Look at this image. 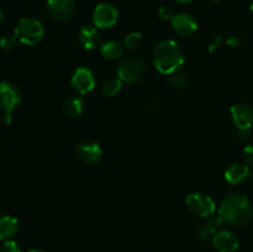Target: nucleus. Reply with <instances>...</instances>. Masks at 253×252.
<instances>
[{"mask_svg":"<svg viewBox=\"0 0 253 252\" xmlns=\"http://www.w3.org/2000/svg\"><path fill=\"white\" fill-rule=\"evenodd\" d=\"M22 94L16 84L12 82L0 83V106L5 115H11L12 111L21 104Z\"/></svg>","mask_w":253,"mask_h":252,"instance_id":"nucleus-5","label":"nucleus"},{"mask_svg":"<svg viewBox=\"0 0 253 252\" xmlns=\"http://www.w3.org/2000/svg\"><path fill=\"white\" fill-rule=\"evenodd\" d=\"M222 224H224V221L220 219L219 215L214 217L210 216L209 219L205 222H203L202 226L199 227L198 235H199L200 240H203V241H209V240H211L212 237H214V235L216 234V232H219V229L222 226Z\"/></svg>","mask_w":253,"mask_h":252,"instance_id":"nucleus-16","label":"nucleus"},{"mask_svg":"<svg viewBox=\"0 0 253 252\" xmlns=\"http://www.w3.org/2000/svg\"><path fill=\"white\" fill-rule=\"evenodd\" d=\"M84 109H85V103L79 96L67 99L63 104V113L68 118H78L84 113Z\"/></svg>","mask_w":253,"mask_h":252,"instance_id":"nucleus-19","label":"nucleus"},{"mask_svg":"<svg viewBox=\"0 0 253 252\" xmlns=\"http://www.w3.org/2000/svg\"><path fill=\"white\" fill-rule=\"evenodd\" d=\"M27 252H44V251H42V250H39V249H31Z\"/></svg>","mask_w":253,"mask_h":252,"instance_id":"nucleus-30","label":"nucleus"},{"mask_svg":"<svg viewBox=\"0 0 253 252\" xmlns=\"http://www.w3.org/2000/svg\"><path fill=\"white\" fill-rule=\"evenodd\" d=\"M158 15H160L161 19H163V20H168V19L172 20V17L174 16L172 12V10L167 6L160 7V10H158Z\"/></svg>","mask_w":253,"mask_h":252,"instance_id":"nucleus-26","label":"nucleus"},{"mask_svg":"<svg viewBox=\"0 0 253 252\" xmlns=\"http://www.w3.org/2000/svg\"><path fill=\"white\" fill-rule=\"evenodd\" d=\"M252 203L246 195L232 193L221 200L217 215L224 222L234 226H242L252 217Z\"/></svg>","mask_w":253,"mask_h":252,"instance_id":"nucleus-1","label":"nucleus"},{"mask_svg":"<svg viewBox=\"0 0 253 252\" xmlns=\"http://www.w3.org/2000/svg\"><path fill=\"white\" fill-rule=\"evenodd\" d=\"M185 205L190 212L202 217H210L216 210V204L204 193H192L185 199Z\"/></svg>","mask_w":253,"mask_h":252,"instance_id":"nucleus-4","label":"nucleus"},{"mask_svg":"<svg viewBox=\"0 0 253 252\" xmlns=\"http://www.w3.org/2000/svg\"><path fill=\"white\" fill-rule=\"evenodd\" d=\"M215 1H217V0H215Z\"/></svg>","mask_w":253,"mask_h":252,"instance_id":"nucleus-33","label":"nucleus"},{"mask_svg":"<svg viewBox=\"0 0 253 252\" xmlns=\"http://www.w3.org/2000/svg\"><path fill=\"white\" fill-rule=\"evenodd\" d=\"M124 52H125V46L116 41L105 42L100 48L101 56L106 59H110V61L120 59L124 56Z\"/></svg>","mask_w":253,"mask_h":252,"instance_id":"nucleus-18","label":"nucleus"},{"mask_svg":"<svg viewBox=\"0 0 253 252\" xmlns=\"http://www.w3.org/2000/svg\"><path fill=\"white\" fill-rule=\"evenodd\" d=\"M118 9L113 4H110V2L99 4L94 9L93 22L95 25V27H99V29H109V27H113L118 22Z\"/></svg>","mask_w":253,"mask_h":252,"instance_id":"nucleus-8","label":"nucleus"},{"mask_svg":"<svg viewBox=\"0 0 253 252\" xmlns=\"http://www.w3.org/2000/svg\"><path fill=\"white\" fill-rule=\"evenodd\" d=\"M227 44H229V46H232V47H236L237 40H236V39H230V40H227Z\"/></svg>","mask_w":253,"mask_h":252,"instance_id":"nucleus-28","label":"nucleus"},{"mask_svg":"<svg viewBox=\"0 0 253 252\" xmlns=\"http://www.w3.org/2000/svg\"><path fill=\"white\" fill-rule=\"evenodd\" d=\"M72 85L82 95L90 93L95 86V78H94L93 72L85 67L76 69L72 76Z\"/></svg>","mask_w":253,"mask_h":252,"instance_id":"nucleus-9","label":"nucleus"},{"mask_svg":"<svg viewBox=\"0 0 253 252\" xmlns=\"http://www.w3.org/2000/svg\"><path fill=\"white\" fill-rule=\"evenodd\" d=\"M175 1H178L179 4H189V2H192L193 0H175Z\"/></svg>","mask_w":253,"mask_h":252,"instance_id":"nucleus-29","label":"nucleus"},{"mask_svg":"<svg viewBox=\"0 0 253 252\" xmlns=\"http://www.w3.org/2000/svg\"><path fill=\"white\" fill-rule=\"evenodd\" d=\"M230 113L240 135L245 137L253 126V109L245 103H236L231 106Z\"/></svg>","mask_w":253,"mask_h":252,"instance_id":"nucleus-7","label":"nucleus"},{"mask_svg":"<svg viewBox=\"0 0 253 252\" xmlns=\"http://www.w3.org/2000/svg\"><path fill=\"white\" fill-rule=\"evenodd\" d=\"M145 64L136 58H126L120 62L118 67V77L123 83L133 84L141 81L145 74Z\"/></svg>","mask_w":253,"mask_h":252,"instance_id":"nucleus-6","label":"nucleus"},{"mask_svg":"<svg viewBox=\"0 0 253 252\" xmlns=\"http://www.w3.org/2000/svg\"><path fill=\"white\" fill-rule=\"evenodd\" d=\"M211 241L217 252H235L240 246L239 237L234 232L227 230L216 232Z\"/></svg>","mask_w":253,"mask_h":252,"instance_id":"nucleus-11","label":"nucleus"},{"mask_svg":"<svg viewBox=\"0 0 253 252\" xmlns=\"http://www.w3.org/2000/svg\"><path fill=\"white\" fill-rule=\"evenodd\" d=\"M47 10L49 15L56 20H68L76 10L74 0H48Z\"/></svg>","mask_w":253,"mask_h":252,"instance_id":"nucleus-10","label":"nucleus"},{"mask_svg":"<svg viewBox=\"0 0 253 252\" xmlns=\"http://www.w3.org/2000/svg\"><path fill=\"white\" fill-rule=\"evenodd\" d=\"M2 19H4V16H2V12H1V10H0V24L2 22Z\"/></svg>","mask_w":253,"mask_h":252,"instance_id":"nucleus-31","label":"nucleus"},{"mask_svg":"<svg viewBox=\"0 0 253 252\" xmlns=\"http://www.w3.org/2000/svg\"><path fill=\"white\" fill-rule=\"evenodd\" d=\"M123 89V81L119 78H109L101 85V91L105 96H115Z\"/></svg>","mask_w":253,"mask_h":252,"instance_id":"nucleus-20","label":"nucleus"},{"mask_svg":"<svg viewBox=\"0 0 253 252\" xmlns=\"http://www.w3.org/2000/svg\"><path fill=\"white\" fill-rule=\"evenodd\" d=\"M141 43H142V35L140 32H131L126 36L125 41H124V46L128 49L138 48Z\"/></svg>","mask_w":253,"mask_h":252,"instance_id":"nucleus-21","label":"nucleus"},{"mask_svg":"<svg viewBox=\"0 0 253 252\" xmlns=\"http://www.w3.org/2000/svg\"><path fill=\"white\" fill-rule=\"evenodd\" d=\"M172 27L179 36H190L198 30V22L194 17L187 12L177 14L172 17Z\"/></svg>","mask_w":253,"mask_h":252,"instance_id":"nucleus-12","label":"nucleus"},{"mask_svg":"<svg viewBox=\"0 0 253 252\" xmlns=\"http://www.w3.org/2000/svg\"><path fill=\"white\" fill-rule=\"evenodd\" d=\"M242 156H244L246 165L253 167V146H246L244 151H242Z\"/></svg>","mask_w":253,"mask_h":252,"instance_id":"nucleus-25","label":"nucleus"},{"mask_svg":"<svg viewBox=\"0 0 253 252\" xmlns=\"http://www.w3.org/2000/svg\"><path fill=\"white\" fill-rule=\"evenodd\" d=\"M78 41L85 49H94L100 42V35L95 27L84 26L79 31Z\"/></svg>","mask_w":253,"mask_h":252,"instance_id":"nucleus-14","label":"nucleus"},{"mask_svg":"<svg viewBox=\"0 0 253 252\" xmlns=\"http://www.w3.org/2000/svg\"><path fill=\"white\" fill-rule=\"evenodd\" d=\"M221 42H222V40H221V37L220 36H216V39H215V41L212 42L211 44H210V48H209V52H212L214 51L215 48H217V47L220 46V44H221Z\"/></svg>","mask_w":253,"mask_h":252,"instance_id":"nucleus-27","label":"nucleus"},{"mask_svg":"<svg viewBox=\"0 0 253 252\" xmlns=\"http://www.w3.org/2000/svg\"><path fill=\"white\" fill-rule=\"evenodd\" d=\"M77 153L82 161L90 165L99 162L103 157V150L100 145L94 141H83L79 143L77 147Z\"/></svg>","mask_w":253,"mask_h":252,"instance_id":"nucleus-13","label":"nucleus"},{"mask_svg":"<svg viewBox=\"0 0 253 252\" xmlns=\"http://www.w3.org/2000/svg\"><path fill=\"white\" fill-rule=\"evenodd\" d=\"M15 34L20 42L27 44V46H35L42 41L44 36V27L41 21L34 17H22L19 20Z\"/></svg>","mask_w":253,"mask_h":252,"instance_id":"nucleus-3","label":"nucleus"},{"mask_svg":"<svg viewBox=\"0 0 253 252\" xmlns=\"http://www.w3.org/2000/svg\"><path fill=\"white\" fill-rule=\"evenodd\" d=\"M1 252H21L19 244L14 240H6L1 246Z\"/></svg>","mask_w":253,"mask_h":252,"instance_id":"nucleus-24","label":"nucleus"},{"mask_svg":"<svg viewBox=\"0 0 253 252\" xmlns=\"http://www.w3.org/2000/svg\"><path fill=\"white\" fill-rule=\"evenodd\" d=\"M19 231V221L10 215L0 216V240H11Z\"/></svg>","mask_w":253,"mask_h":252,"instance_id":"nucleus-17","label":"nucleus"},{"mask_svg":"<svg viewBox=\"0 0 253 252\" xmlns=\"http://www.w3.org/2000/svg\"><path fill=\"white\" fill-rule=\"evenodd\" d=\"M153 63L160 73L174 74L184 63V53L175 41H162L153 52Z\"/></svg>","mask_w":253,"mask_h":252,"instance_id":"nucleus-2","label":"nucleus"},{"mask_svg":"<svg viewBox=\"0 0 253 252\" xmlns=\"http://www.w3.org/2000/svg\"><path fill=\"white\" fill-rule=\"evenodd\" d=\"M17 35L14 32H7V34H5L4 36L0 39V47H1L2 49H6V51H9V49L14 48V46L16 44V41H17Z\"/></svg>","mask_w":253,"mask_h":252,"instance_id":"nucleus-22","label":"nucleus"},{"mask_svg":"<svg viewBox=\"0 0 253 252\" xmlns=\"http://www.w3.org/2000/svg\"><path fill=\"white\" fill-rule=\"evenodd\" d=\"M251 11L253 12V0H252V2H251Z\"/></svg>","mask_w":253,"mask_h":252,"instance_id":"nucleus-32","label":"nucleus"},{"mask_svg":"<svg viewBox=\"0 0 253 252\" xmlns=\"http://www.w3.org/2000/svg\"><path fill=\"white\" fill-rule=\"evenodd\" d=\"M170 82L175 88H184L188 84V76H185L184 73H175L170 78Z\"/></svg>","mask_w":253,"mask_h":252,"instance_id":"nucleus-23","label":"nucleus"},{"mask_svg":"<svg viewBox=\"0 0 253 252\" xmlns=\"http://www.w3.org/2000/svg\"><path fill=\"white\" fill-rule=\"evenodd\" d=\"M250 174L249 166L245 163H232L226 170H225V179L231 184H239L244 182Z\"/></svg>","mask_w":253,"mask_h":252,"instance_id":"nucleus-15","label":"nucleus"}]
</instances>
